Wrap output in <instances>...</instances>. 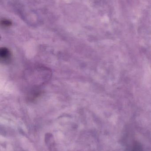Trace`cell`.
<instances>
[{
    "label": "cell",
    "mask_w": 151,
    "mask_h": 151,
    "mask_svg": "<svg viewBox=\"0 0 151 151\" xmlns=\"http://www.w3.org/2000/svg\"><path fill=\"white\" fill-rule=\"evenodd\" d=\"M11 52L6 48L3 47L1 49L0 57L1 61L5 62H9L10 60L11 57Z\"/></svg>",
    "instance_id": "obj_1"
},
{
    "label": "cell",
    "mask_w": 151,
    "mask_h": 151,
    "mask_svg": "<svg viewBox=\"0 0 151 151\" xmlns=\"http://www.w3.org/2000/svg\"><path fill=\"white\" fill-rule=\"evenodd\" d=\"M1 24L4 27H9L11 25L12 22L7 19H3L1 21Z\"/></svg>",
    "instance_id": "obj_3"
},
{
    "label": "cell",
    "mask_w": 151,
    "mask_h": 151,
    "mask_svg": "<svg viewBox=\"0 0 151 151\" xmlns=\"http://www.w3.org/2000/svg\"><path fill=\"white\" fill-rule=\"evenodd\" d=\"M130 151H143L142 148L139 144L135 143L133 145Z\"/></svg>",
    "instance_id": "obj_2"
}]
</instances>
